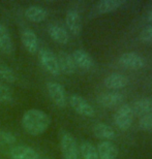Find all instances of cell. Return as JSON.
I'll return each instance as SVG.
<instances>
[{
    "instance_id": "1",
    "label": "cell",
    "mask_w": 152,
    "mask_h": 159,
    "mask_svg": "<svg viewBox=\"0 0 152 159\" xmlns=\"http://www.w3.org/2000/svg\"><path fill=\"white\" fill-rule=\"evenodd\" d=\"M51 118L48 114L37 109H30L22 117V126L30 135H40L49 128Z\"/></svg>"
},
{
    "instance_id": "2",
    "label": "cell",
    "mask_w": 152,
    "mask_h": 159,
    "mask_svg": "<svg viewBox=\"0 0 152 159\" xmlns=\"http://www.w3.org/2000/svg\"><path fill=\"white\" fill-rule=\"evenodd\" d=\"M60 150L64 159H79V148L76 139L69 132H63L60 138Z\"/></svg>"
},
{
    "instance_id": "3",
    "label": "cell",
    "mask_w": 152,
    "mask_h": 159,
    "mask_svg": "<svg viewBox=\"0 0 152 159\" xmlns=\"http://www.w3.org/2000/svg\"><path fill=\"white\" fill-rule=\"evenodd\" d=\"M134 113L129 104H122L114 115V122L120 130H127L131 126Z\"/></svg>"
},
{
    "instance_id": "4",
    "label": "cell",
    "mask_w": 152,
    "mask_h": 159,
    "mask_svg": "<svg viewBox=\"0 0 152 159\" xmlns=\"http://www.w3.org/2000/svg\"><path fill=\"white\" fill-rule=\"evenodd\" d=\"M39 60L40 64L51 75H59L60 68L57 57L48 49H40L39 51Z\"/></svg>"
},
{
    "instance_id": "5",
    "label": "cell",
    "mask_w": 152,
    "mask_h": 159,
    "mask_svg": "<svg viewBox=\"0 0 152 159\" xmlns=\"http://www.w3.org/2000/svg\"><path fill=\"white\" fill-rule=\"evenodd\" d=\"M69 104L72 107V110L81 116L93 117L95 115V111H94L93 107L80 95H71L69 97Z\"/></svg>"
},
{
    "instance_id": "6",
    "label": "cell",
    "mask_w": 152,
    "mask_h": 159,
    "mask_svg": "<svg viewBox=\"0 0 152 159\" xmlns=\"http://www.w3.org/2000/svg\"><path fill=\"white\" fill-rule=\"evenodd\" d=\"M49 96L54 104L58 107H64L66 106V93L64 87L57 82H49L47 84Z\"/></svg>"
},
{
    "instance_id": "7",
    "label": "cell",
    "mask_w": 152,
    "mask_h": 159,
    "mask_svg": "<svg viewBox=\"0 0 152 159\" xmlns=\"http://www.w3.org/2000/svg\"><path fill=\"white\" fill-rule=\"evenodd\" d=\"M119 63L128 69H140L145 66V60L137 53H124L119 57Z\"/></svg>"
},
{
    "instance_id": "8",
    "label": "cell",
    "mask_w": 152,
    "mask_h": 159,
    "mask_svg": "<svg viewBox=\"0 0 152 159\" xmlns=\"http://www.w3.org/2000/svg\"><path fill=\"white\" fill-rule=\"evenodd\" d=\"M65 24L69 32L74 35H79L82 31V19L78 11L69 9L65 16Z\"/></svg>"
},
{
    "instance_id": "9",
    "label": "cell",
    "mask_w": 152,
    "mask_h": 159,
    "mask_svg": "<svg viewBox=\"0 0 152 159\" xmlns=\"http://www.w3.org/2000/svg\"><path fill=\"white\" fill-rule=\"evenodd\" d=\"M21 40L24 48L30 54H35L39 50V39L33 30L25 29L21 34Z\"/></svg>"
},
{
    "instance_id": "10",
    "label": "cell",
    "mask_w": 152,
    "mask_h": 159,
    "mask_svg": "<svg viewBox=\"0 0 152 159\" xmlns=\"http://www.w3.org/2000/svg\"><path fill=\"white\" fill-rule=\"evenodd\" d=\"M124 100V95L119 92H108L99 96L97 101L104 107H114L121 104Z\"/></svg>"
},
{
    "instance_id": "11",
    "label": "cell",
    "mask_w": 152,
    "mask_h": 159,
    "mask_svg": "<svg viewBox=\"0 0 152 159\" xmlns=\"http://www.w3.org/2000/svg\"><path fill=\"white\" fill-rule=\"evenodd\" d=\"M96 149L99 159H117L118 156V149L110 141L100 142Z\"/></svg>"
},
{
    "instance_id": "12",
    "label": "cell",
    "mask_w": 152,
    "mask_h": 159,
    "mask_svg": "<svg viewBox=\"0 0 152 159\" xmlns=\"http://www.w3.org/2000/svg\"><path fill=\"white\" fill-rule=\"evenodd\" d=\"M57 60H58L60 71L64 72L65 75H68L75 74L77 66L75 64V61L72 59L71 55H69L66 52H59L58 56H57Z\"/></svg>"
},
{
    "instance_id": "13",
    "label": "cell",
    "mask_w": 152,
    "mask_h": 159,
    "mask_svg": "<svg viewBox=\"0 0 152 159\" xmlns=\"http://www.w3.org/2000/svg\"><path fill=\"white\" fill-rule=\"evenodd\" d=\"M12 159H39V153L27 146H16L11 150Z\"/></svg>"
},
{
    "instance_id": "14",
    "label": "cell",
    "mask_w": 152,
    "mask_h": 159,
    "mask_svg": "<svg viewBox=\"0 0 152 159\" xmlns=\"http://www.w3.org/2000/svg\"><path fill=\"white\" fill-rule=\"evenodd\" d=\"M71 57L74 59L76 66L82 69H90L94 64L92 57L84 50H76L72 53Z\"/></svg>"
},
{
    "instance_id": "15",
    "label": "cell",
    "mask_w": 152,
    "mask_h": 159,
    "mask_svg": "<svg viewBox=\"0 0 152 159\" xmlns=\"http://www.w3.org/2000/svg\"><path fill=\"white\" fill-rule=\"evenodd\" d=\"M104 86L111 90H119L128 85V79L121 74H111L104 79Z\"/></svg>"
},
{
    "instance_id": "16",
    "label": "cell",
    "mask_w": 152,
    "mask_h": 159,
    "mask_svg": "<svg viewBox=\"0 0 152 159\" xmlns=\"http://www.w3.org/2000/svg\"><path fill=\"white\" fill-rule=\"evenodd\" d=\"M0 50L6 55H11L14 52V43L7 28L0 22Z\"/></svg>"
},
{
    "instance_id": "17",
    "label": "cell",
    "mask_w": 152,
    "mask_h": 159,
    "mask_svg": "<svg viewBox=\"0 0 152 159\" xmlns=\"http://www.w3.org/2000/svg\"><path fill=\"white\" fill-rule=\"evenodd\" d=\"M125 3V0H100L95 4V11L99 14H107L122 7Z\"/></svg>"
},
{
    "instance_id": "18",
    "label": "cell",
    "mask_w": 152,
    "mask_h": 159,
    "mask_svg": "<svg viewBox=\"0 0 152 159\" xmlns=\"http://www.w3.org/2000/svg\"><path fill=\"white\" fill-rule=\"evenodd\" d=\"M93 133L97 139H103V141H112L115 139L116 133L114 129L108 124L104 123H97L93 126Z\"/></svg>"
},
{
    "instance_id": "19",
    "label": "cell",
    "mask_w": 152,
    "mask_h": 159,
    "mask_svg": "<svg viewBox=\"0 0 152 159\" xmlns=\"http://www.w3.org/2000/svg\"><path fill=\"white\" fill-rule=\"evenodd\" d=\"M25 16H26L28 20L33 22V23H39V22L45 21L47 19L48 11H47V9L42 7V6L31 5L26 9Z\"/></svg>"
},
{
    "instance_id": "20",
    "label": "cell",
    "mask_w": 152,
    "mask_h": 159,
    "mask_svg": "<svg viewBox=\"0 0 152 159\" xmlns=\"http://www.w3.org/2000/svg\"><path fill=\"white\" fill-rule=\"evenodd\" d=\"M131 110L134 116H146L152 113V99L151 98H141V99L135 101Z\"/></svg>"
},
{
    "instance_id": "21",
    "label": "cell",
    "mask_w": 152,
    "mask_h": 159,
    "mask_svg": "<svg viewBox=\"0 0 152 159\" xmlns=\"http://www.w3.org/2000/svg\"><path fill=\"white\" fill-rule=\"evenodd\" d=\"M49 34L52 37L53 40H55L56 43H58L60 44H65L67 43V41L69 39V35L64 28L59 25H51L49 27Z\"/></svg>"
},
{
    "instance_id": "22",
    "label": "cell",
    "mask_w": 152,
    "mask_h": 159,
    "mask_svg": "<svg viewBox=\"0 0 152 159\" xmlns=\"http://www.w3.org/2000/svg\"><path fill=\"white\" fill-rule=\"evenodd\" d=\"M80 152L83 159H99L96 147L90 142H82L80 145Z\"/></svg>"
},
{
    "instance_id": "23",
    "label": "cell",
    "mask_w": 152,
    "mask_h": 159,
    "mask_svg": "<svg viewBox=\"0 0 152 159\" xmlns=\"http://www.w3.org/2000/svg\"><path fill=\"white\" fill-rule=\"evenodd\" d=\"M0 80L6 83H15L17 78L12 68L6 65H0Z\"/></svg>"
},
{
    "instance_id": "24",
    "label": "cell",
    "mask_w": 152,
    "mask_h": 159,
    "mask_svg": "<svg viewBox=\"0 0 152 159\" xmlns=\"http://www.w3.org/2000/svg\"><path fill=\"white\" fill-rule=\"evenodd\" d=\"M12 99H14V95L9 87L0 82V102L11 103Z\"/></svg>"
},
{
    "instance_id": "25",
    "label": "cell",
    "mask_w": 152,
    "mask_h": 159,
    "mask_svg": "<svg viewBox=\"0 0 152 159\" xmlns=\"http://www.w3.org/2000/svg\"><path fill=\"white\" fill-rule=\"evenodd\" d=\"M17 139L12 132L0 131V146H9L15 144Z\"/></svg>"
},
{
    "instance_id": "26",
    "label": "cell",
    "mask_w": 152,
    "mask_h": 159,
    "mask_svg": "<svg viewBox=\"0 0 152 159\" xmlns=\"http://www.w3.org/2000/svg\"><path fill=\"white\" fill-rule=\"evenodd\" d=\"M139 127L142 130H151L152 129V113L146 116L141 117L139 121Z\"/></svg>"
},
{
    "instance_id": "27",
    "label": "cell",
    "mask_w": 152,
    "mask_h": 159,
    "mask_svg": "<svg viewBox=\"0 0 152 159\" xmlns=\"http://www.w3.org/2000/svg\"><path fill=\"white\" fill-rule=\"evenodd\" d=\"M141 41L146 43H152V25L146 27L145 29L141 31L140 36H139Z\"/></svg>"
},
{
    "instance_id": "28",
    "label": "cell",
    "mask_w": 152,
    "mask_h": 159,
    "mask_svg": "<svg viewBox=\"0 0 152 159\" xmlns=\"http://www.w3.org/2000/svg\"><path fill=\"white\" fill-rule=\"evenodd\" d=\"M148 20H149L150 22H152V9L150 11L149 15H148Z\"/></svg>"
}]
</instances>
